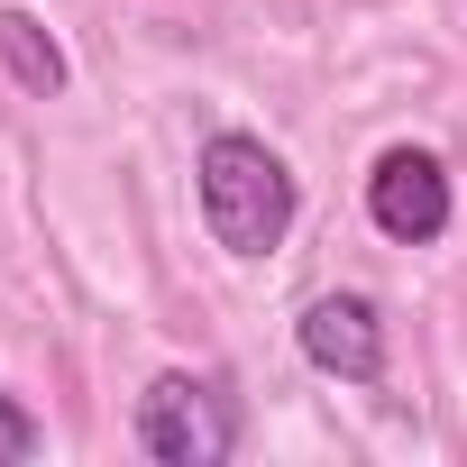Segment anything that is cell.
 Returning a JSON list of instances; mask_svg holds the SVG:
<instances>
[{"label": "cell", "mask_w": 467, "mask_h": 467, "mask_svg": "<svg viewBox=\"0 0 467 467\" xmlns=\"http://www.w3.org/2000/svg\"><path fill=\"white\" fill-rule=\"evenodd\" d=\"M192 192H202V229H211L229 257H248V266L285 248V229H294V211H303L294 165H285L266 138H248V129L202 138V156H192Z\"/></svg>", "instance_id": "obj_1"}, {"label": "cell", "mask_w": 467, "mask_h": 467, "mask_svg": "<svg viewBox=\"0 0 467 467\" xmlns=\"http://www.w3.org/2000/svg\"><path fill=\"white\" fill-rule=\"evenodd\" d=\"M138 449L156 467H220L239 449V394L220 376H192V367H165L147 376L138 394Z\"/></svg>", "instance_id": "obj_2"}, {"label": "cell", "mask_w": 467, "mask_h": 467, "mask_svg": "<svg viewBox=\"0 0 467 467\" xmlns=\"http://www.w3.org/2000/svg\"><path fill=\"white\" fill-rule=\"evenodd\" d=\"M449 211H458V192H449V165H440L431 147H385V156H376V174H367V220L385 229L394 248L449 239Z\"/></svg>", "instance_id": "obj_3"}, {"label": "cell", "mask_w": 467, "mask_h": 467, "mask_svg": "<svg viewBox=\"0 0 467 467\" xmlns=\"http://www.w3.org/2000/svg\"><path fill=\"white\" fill-rule=\"evenodd\" d=\"M294 339H303V358H312L321 376H339V385H376V376H385V312H376L367 294H321V303H303Z\"/></svg>", "instance_id": "obj_4"}, {"label": "cell", "mask_w": 467, "mask_h": 467, "mask_svg": "<svg viewBox=\"0 0 467 467\" xmlns=\"http://www.w3.org/2000/svg\"><path fill=\"white\" fill-rule=\"evenodd\" d=\"M0 74H10L19 92H37V101H56V92L74 83V65H65V47L47 37L37 10H0Z\"/></svg>", "instance_id": "obj_5"}, {"label": "cell", "mask_w": 467, "mask_h": 467, "mask_svg": "<svg viewBox=\"0 0 467 467\" xmlns=\"http://www.w3.org/2000/svg\"><path fill=\"white\" fill-rule=\"evenodd\" d=\"M47 449V421L19 403V394H0V467H10V458H37Z\"/></svg>", "instance_id": "obj_6"}]
</instances>
